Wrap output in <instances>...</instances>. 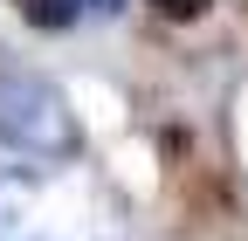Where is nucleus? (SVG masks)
<instances>
[{"mask_svg": "<svg viewBox=\"0 0 248 241\" xmlns=\"http://www.w3.org/2000/svg\"><path fill=\"white\" fill-rule=\"evenodd\" d=\"M21 7L42 28H69V21H90V14H110L117 0H21Z\"/></svg>", "mask_w": 248, "mask_h": 241, "instance_id": "obj_1", "label": "nucleus"}, {"mask_svg": "<svg viewBox=\"0 0 248 241\" xmlns=\"http://www.w3.org/2000/svg\"><path fill=\"white\" fill-rule=\"evenodd\" d=\"M159 14H172V21H193V14H207V0H152Z\"/></svg>", "mask_w": 248, "mask_h": 241, "instance_id": "obj_2", "label": "nucleus"}]
</instances>
